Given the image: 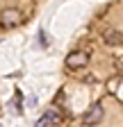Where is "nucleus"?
Wrapping results in <instances>:
<instances>
[{"label": "nucleus", "instance_id": "obj_1", "mask_svg": "<svg viewBox=\"0 0 123 127\" xmlns=\"http://www.w3.org/2000/svg\"><path fill=\"white\" fill-rule=\"evenodd\" d=\"M23 23V14L18 9H14V7H7L0 11V27L2 30H14V27H18Z\"/></svg>", "mask_w": 123, "mask_h": 127}, {"label": "nucleus", "instance_id": "obj_2", "mask_svg": "<svg viewBox=\"0 0 123 127\" xmlns=\"http://www.w3.org/2000/svg\"><path fill=\"white\" fill-rule=\"evenodd\" d=\"M103 118H105V109H103V104H94L91 109L84 111V116H82V125H84V127H96Z\"/></svg>", "mask_w": 123, "mask_h": 127}, {"label": "nucleus", "instance_id": "obj_3", "mask_svg": "<svg viewBox=\"0 0 123 127\" xmlns=\"http://www.w3.org/2000/svg\"><path fill=\"white\" fill-rule=\"evenodd\" d=\"M59 120H62V111H59V107H50V109L43 114V118H39V120L34 123V127H57Z\"/></svg>", "mask_w": 123, "mask_h": 127}, {"label": "nucleus", "instance_id": "obj_4", "mask_svg": "<svg viewBox=\"0 0 123 127\" xmlns=\"http://www.w3.org/2000/svg\"><path fill=\"white\" fill-rule=\"evenodd\" d=\"M87 64H89V52H84V50H75L66 57V68H71V70L84 68Z\"/></svg>", "mask_w": 123, "mask_h": 127}, {"label": "nucleus", "instance_id": "obj_5", "mask_svg": "<svg viewBox=\"0 0 123 127\" xmlns=\"http://www.w3.org/2000/svg\"><path fill=\"white\" fill-rule=\"evenodd\" d=\"M103 39H105L107 45H123V34H121L119 30H107Z\"/></svg>", "mask_w": 123, "mask_h": 127}, {"label": "nucleus", "instance_id": "obj_6", "mask_svg": "<svg viewBox=\"0 0 123 127\" xmlns=\"http://www.w3.org/2000/svg\"><path fill=\"white\" fill-rule=\"evenodd\" d=\"M0 127H2V125H0Z\"/></svg>", "mask_w": 123, "mask_h": 127}]
</instances>
